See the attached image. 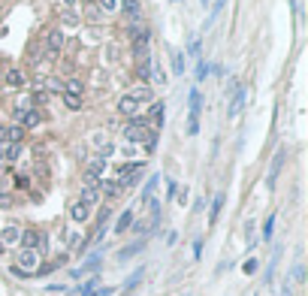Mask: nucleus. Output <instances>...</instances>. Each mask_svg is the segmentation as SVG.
I'll return each instance as SVG.
<instances>
[{
  "label": "nucleus",
  "instance_id": "obj_11",
  "mask_svg": "<svg viewBox=\"0 0 308 296\" xmlns=\"http://www.w3.org/2000/svg\"><path fill=\"white\" fill-rule=\"evenodd\" d=\"M139 106L142 103H154V91H151V85H139V88H133V94H130Z\"/></svg>",
  "mask_w": 308,
  "mask_h": 296
},
{
  "label": "nucleus",
  "instance_id": "obj_21",
  "mask_svg": "<svg viewBox=\"0 0 308 296\" xmlns=\"http://www.w3.org/2000/svg\"><path fill=\"white\" fill-rule=\"evenodd\" d=\"M157 181H160V175H151V178L145 181V191H142V203H148V200H151L154 188H157Z\"/></svg>",
  "mask_w": 308,
  "mask_h": 296
},
{
  "label": "nucleus",
  "instance_id": "obj_23",
  "mask_svg": "<svg viewBox=\"0 0 308 296\" xmlns=\"http://www.w3.org/2000/svg\"><path fill=\"white\" fill-rule=\"evenodd\" d=\"M154 85H166V76H163V70L157 67V64H151V76H148Z\"/></svg>",
  "mask_w": 308,
  "mask_h": 296
},
{
  "label": "nucleus",
  "instance_id": "obj_1",
  "mask_svg": "<svg viewBox=\"0 0 308 296\" xmlns=\"http://www.w3.org/2000/svg\"><path fill=\"white\" fill-rule=\"evenodd\" d=\"M36 269H40V254L30 251V248H21L18 251V263L12 266L15 275H33Z\"/></svg>",
  "mask_w": 308,
  "mask_h": 296
},
{
  "label": "nucleus",
  "instance_id": "obj_10",
  "mask_svg": "<svg viewBox=\"0 0 308 296\" xmlns=\"http://www.w3.org/2000/svg\"><path fill=\"white\" fill-rule=\"evenodd\" d=\"M3 79H6V85H9V88H18V91H21V88L27 85V79H24V73H21L18 67H9Z\"/></svg>",
  "mask_w": 308,
  "mask_h": 296
},
{
  "label": "nucleus",
  "instance_id": "obj_28",
  "mask_svg": "<svg viewBox=\"0 0 308 296\" xmlns=\"http://www.w3.org/2000/svg\"><path fill=\"white\" fill-rule=\"evenodd\" d=\"M97 6L103 12H115V9H118V0H97Z\"/></svg>",
  "mask_w": 308,
  "mask_h": 296
},
{
  "label": "nucleus",
  "instance_id": "obj_29",
  "mask_svg": "<svg viewBox=\"0 0 308 296\" xmlns=\"http://www.w3.org/2000/svg\"><path fill=\"white\" fill-rule=\"evenodd\" d=\"M64 106H67V109H82V97H70V94H64Z\"/></svg>",
  "mask_w": 308,
  "mask_h": 296
},
{
  "label": "nucleus",
  "instance_id": "obj_40",
  "mask_svg": "<svg viewBox=\"0 0 308 296\" xmlns=\"http://www.w3.org/2000/svg\"><path fill=\"white\" fill-rule=\"evenodd\" d=\"M6 142V127H0V145Z\"/></svg>",
  "mask_w": 308,
  "mask_h": 296
},
{
  "label": "nucleus",
  "instance_id": "obj_37",
  "mask_svg": "<svg viewBox=\"0 0 308 296\" xmlns=\"http://www.w3.org/2000/svg\"><path fill=\"white\" fill-rule=\"evenodd\" d=\"M206 73H209V64L200 61V70H197V79H206Z\"/></svg>",
  "mask_w": 308,
  "mask_h": 296
},
{
  "label": "nucleus",
  "instance_id": "obj_41",
  "mask_svg": "<svg viewBox=\"0 0 308 296\" xmlns=\"http://www.w3.org/2000/svg\"><path fill=\"white\" fill-rule=\"evenodd\" d=\"M0 254H3V245H0Z\"/></svg>",
  "mask_w": 308,
  "mask_h": 296
},
{
  "label": "nucleus",
  "instance_id": "obj_9",
  "mask_svg": "<svg viewBox=\"0 0 308 296\" xmlns=\"http://www.w3.org/2000/svg\"><path fill=\"white\" fill-rule=\"evenodd\" d=\"M70 218L76 221V224H85V221L91 218V206H85L82 200H79V203H73V206H70Z\"/></svg>",
  "mask_w": 308,
  "mask_h": 296
},
{
  "label": "nucleus",
  "instance_id": "obj_16",
  "mask_svg": "<svg viewBox=\"0 0 308 296\" xmlns=\"http://www.w3.org/2000/svg\"><path fill=\"white\" fill-rule=\"evenodd\" d=\"M97 188H100V191H103L106 197H118V194L124 191V188H121V184H118V181H100V184H97Z\"/></svg>",
  "mask_w": 308,
  "mask_h": 296
},
{
  "label": "nucleus",
  "instance_id": "obj_19",
  "mask_svg": "<svg viewBox=\"0 0 308 296\" xmlns=\"http://www.w3.org/2000/svg\"><path fill=\"white\" fill-rule=\"evenodd\" d=\"M163 109H166V106H163V103H157V100L151 103V112H148V115H151V121L157 124V127L163 124Z\"/></svg>",
  "mask_w": 308,
  "mask_h": 296
},
{
  "label": "nucleus",
  "instance_id": "obj_39",
  "mask_svg": "<svg viewBox=\"0 0 308 296\" xmlns=\"http://www.w3.org/2000/svg\"><path fill=\"white\" fill-rule=\"evenodd\" d=\"M245 272H248V275L257 272V260H248V263H245Z\"/></svg>",
  "mask_w": 308,
  "mask_h": 296
},
{
  "label": "nucleus",
  "instance_id": "obj_3",
  "mask_svg": "<svg viewBox=\"0 0 308 296\" xmlns=\"http://www.w3.org/2000/svg\"><path fill=\"white\" fill-rule=\"evenodd\" d=\"M236 88H233V97H230V109H227V115L230 118H239L242 115V109H245V88L239 85V82H233Z\"/></svg>",
  "mask_w": 308,
  "mask_h": 296
},
{
  "label": "nucleus",
  "instance_id": "obj_24",
  "mask_svg": "<svg viewBox=\"0 0 308 296\" xmlns=\"http://www.w3.org/2000/svg\"><path fill=\"white\" fill-rule=\"evenodd\" d=\"M221 206H224V194H218V197H215V203H212V212H209V221H212V224H215L218 215H221Z\"/></svg>",
  "mask_w": 308,
  "mask_h": 296
},
{
  "label": "nucleus",
  "instance_id": "obj_35",
  "mask_svg": "<svg viewBox=\"0 0 308 296\" xmlns=\"http://www.w3.org/2000/svg\"><path fill=\"white\" fill-rule=\"evenodd\" d=\"M46 100H49V94H46L43 88H40V91H36V94H33V103H40V106H46Z\"/></svg>",
  "mask_w": 308,
  "mask_h": 296
},
{
  "label": "nucleus",
  "instance_id": "obj_38",
  "mask_svg": "<svg viewBox=\"0 0 308 296\" xmlns=\"http://www.w3.org/2000/svg\"><path fill=\"white\" fill-rule=\"evenodd\" d=\"M76 6H79V0H64V9H70V12H73Z\"/></svg>",
  "mask_w": 308,
  "mask_h": 296
},
{
  "label": "nucleus",
  "instance_id": "obj_31",
  "mask_svg": "<svg viewBox=\"0 0 308 296\" xmlns=\"http://www.w3.org/2000/svg\"><path fill=\"white\" fill-rule=\"evenodd\" d=\"M139 281H142V269H139V272H133V275L127 278V284H124V290H133V287H136Z\"/></svg>",
  "mask_w": 308,
  "mask_h": 296
},
{
  "label": "nucleus",
  "instance_id": "obj_25",
  "mask_svg": "<svg viewBox=\"0 0 308 296\" xmlns=\"http://www.w3.org/2000/svg\"><path fill=\"white\" fill-rule=\"evenodd\" d=\"M82 203H85V206H94V203H97V188H85V191H82Z\"/></svg>",
  "mask_w": 308,
  "mask_h": 296
},
{
  "label": "nucleus",
  "instance_id": "obj_32",
  "mask_svg": "<svg viewBox=\"0 0 308 296\" xmlns=\"http://www.w3.org/2000/svg\"><path fill=\"white\" fill-rule=\"evenodd\" d=\"M115 293V287H97V290H91L88 296H112Z\"/></svg>",
  "mask_w": 308,
  "mask_h": 296
},
{
  "label": "nucleus",
  "instance_id": "obj_33",
  "mask_svg": "<svg viewBox=\"0 0 308 296\" xmlns=\"http://www.w3.org/2000/svg\"><path fill=\"white\" fill-rule=\"evenodd\" d=\"M91 290H97V278H91V281H85V284H82V296H88Z\"/></svg>",
  "mask_w": 308,
  "mask_h": 296
},
{
  "label": "nucleus",
  "instance_id": "obj_14",
  "mask_svg": "<svg viewBox=\"0 0 308 296\" xmlns=\"http://www.w3.org/2000/svg\"><path fill=\"white\" fill-rule=\"evenodd\" d=\"M118 6H121L130 18H139V15H142V3H139V0H118Z\"/></svg>",
  "mask_w": 308,
  "mask_h": 296
},
{
  "label": "nucleus",
  "instance_id": "obj_34",
  "mask_svg": "<svg viewBox=\"0 0 308 296\" xmlns=\"http://www.w3.org/2000/svg\"><path fill=\"white\" fill-rule=\"evenodd\" d=\"M0 209H12V197L0 191Z\"/></svg>",
  "mask_w": 308,
  "mask_h": 296
},
{
  "label": "nucleus",
  "instance_id": "obj_36",
  "mask_svg": "<svg viewBox=\"0 0 308 296\" xmlns=\"http://www.w3.org/2000/svg\"><path fill=\"white\" fill-rule=\"evenodd\" d=\"M49 91H61L64 94V82L61 79H49Z\"/></svg>",
  "mask_w": 308,
  "mask_h": 296
},
{
  "label": "nucleus",
  "instance_id": "obj_15",
  "mask_svg": "<svg viewBox=\"0 0 308 296\" xmlns=\"http://www.w3.org/2000/svg\"><path fill=\"white\" fill-rule=\"evenodd\" d=\"M130 227H133V212L127 209V212H121L118 221H115V233H127Z\"/></svg>",
  "mask_w": 308,
  "mask_h": 296
},
{
  "label": "nucleus",
  "instance_id": "obj_27",
  "mask_svg": "<svg viewBox=\"0 0 308 296\" xmlns=\"http://www.w3.org/2000/svg\"><path fill=\"white\" fill-rule=\"evenodd\" d=\"M172 70H175V73H184V55H181V52H172Z\"/></svg>",
  "mask_w": 308,
  "mask_h": 296
},
{
  "label": "nucleus",
  "instance_id": "obj_22",
  "mask_svg": "<svg viewBox=\"0 0 308 296\" xmlns=\"http://www.w3.org/2000/svg\"><path fill=\"white\" fill-rule=\"evenodd\" d=\"M97 266H100V254H94V257H91V260H88V263H85L82 269H76L73 275H76V278H79V275H85V272H91V269H97Z\"/></svg>",
  "mask_w": 308,
  "mask_h": 296
},
{
  "label": "nucleus",
  "instance_id": "obj_7",
  "mask_svg": "<svg viewBox=\"0 0 308 296\" xmlns=\"http://www.w3.org/2000/svg\"><path fill=\"white\" fill-rule=\"evenodd\" d=\"M284 160H287V151H284V148H278V154H275V160H272V169H269V178H266L269 188H275V181H278V172H281Z\"/></svg>",
  "mask_w": 308,
  "mask_h": 296
},
{
  "label": "nucleus",
  "instance_id": "obj_13",
  "mask_svg": "<svg viewBox=\"0 0 308 296\" xmlns=\"http://www.w3.org/2000/svg\"><path fill=\"white\" fill-rule=\"evenodd\" d=\"M64 94L82 97V94H85V82H82V79H67V82H64Z\"/></svg>",
  "mask_w": 308,
  "mask_h": 296
},
{
  "label": "nucleus",
  "instance_id": "obj_26",
  "mask_svg": "<svg viewBox=\"0 0 308 296\" xmlns=\"http://www.w3.org/2000/svg\"><path fill=\"white\" fill-rule=\"evenodd\" d=\"M272 230H275V215H269L263 224V239H272Z\"/></svg>",
  "mask_w": 308,
  "mask_h": 296
},
{
  "label": "nucleus",
  "instance_id": "obj_17",
  "mask_svg": "<svg viewBox=\"0 0 308 296\" xmlns=\"http://www.w3.org/2000/svg\"><path fill=\"white\" fill-rule=\"evenodd\" d=\"M106 169V157L103 154H97V157H91V166H88V175H94V178H100V172Z\"/></svg>",
  "mask_w": 308,
  "mask_h": 296
},
{
  "label": "nucleus",
  "instance_id": "obj_8",
  "mask_svg": "<svg viewBox=\"0 0 308 296\" xmlns=\"http://www.w3.org/2000/svg\"><path fill=\"white\" fill-rule=\"evenodd\" d=\"M24 248H30V251H36V248H40L43 245V233L40 230H21V239H18Z\"/></svg>",
  "mask_w": 308,
  "mask_h": 296
},
{
  "label": "nucleus",
  "instance_id": "obj_4",
  "mask_svg": "<svg viewBox=\"0 0 308 296\" xmlns=\"http://www.w3.org/2000/svg\"><path fill=\"white\" fill-rule=\"evenodd\" d=\"M12 115H15V121L27 130V127H36V124H40V109H12Z\"/></svg>",
  "mask_w": 308,
  "mask_h": 296
},
{
  "label": "nucleus",
  "instance_id": "obj_18",
  "mask_svg": "<svg viewBox=\"0 0 308 296\" xmlns=\"http://www.w3.org/2000/svg\"><path fill=\"white\" fill-rule=\"evenodd\" d=\"M18 239H21V230H18V227H6V230H3V239H0V245H15Z\"/></svg>",
  "mask_w": 308,
  "mask_h": 296
},
{
  "label": "nucleus",
  "instance_id": "obj_30",
  "mask_svg": "<svg viewBox=\"0 0 308 296\" xmlns=\"http://www.w3.org/2000/svg\"><path fill=\"white\" fill-rule=\"evenodd\" d=\"M139 248H142V242H133V245H130V248H124V251H121L118 257H121V260H127V257H133V254L139 251Z\"/></svg>",
  "mask_w": 308,
  "mask_h": 296
},
{
  "label": "nucleus",
  "instance_id": "obj_2",
  "mask_svg": "<svg viewBox=\"0 0 308 296\" xmlns=\"http://www.w3.org/2000/svg\"><path fill=\"white\" fill-rule=\"evenodd\" d=\"M148 136H151V130H145V124H142V118L139 121H133V124H127V130H124V139L130 142V145H136V142H148Z\"/></svg>",
  "mask_w": 308,
  "mask_h": 296
},
{
  "label": "nucleus",
  "instance_id": "obj_20",
  "mask_svg": "<svg viewBox=\"0 0 308 296\" xmlns=\"http://www.w3.org/2000/svg\"><path fill=\"white\" fill-rule=\"evenodd\" d=\"M21 139H24V127H21V124L6 127V142H18V145H21Z\"/></svg>",
  "mask_w": 308,
  "mask_h": 296
},
{
  "label": "nucleus",
  "instance_id": "obj_12",
  "mask_svg": "<svg viewBox=\"0 0 308 296\" xmlns=\"http://www.w3.org/2000/svg\"><path fill=\"white\" fill-rule=\"evenodd\" d=\"M0 157L18 160V157H21V145H18V142H3V145H0Z\"/></svg>",
  "mask_w": 308,
  "mask_h": 296
},
{
  "label": "nucleus",
  "instance_id": "obj_6",
  "mask_svg": "<svg viewBox=\"0 0 308 296\" xmlns=\"http://www.w3.org/2000/svg\"><path fill=\"white\" fill-rule=\"evenodd\" d=\"M139 109H142V106H139L130 94L118 100V112H121V115H127V118H133V121H139Z\"/></svg>",
  "mask_w": 308,
  "mask_h": 296
},
{
  "label": "nucleus",
  "instance_id": "obj_5",
  "mask_svg": "<svg viewBox=\"0 0 308 296\" xmlns=\"http://www.w3.org/2000/svg\"><path fill=\"white\" fill-rule=\"evenodd\" d=\"M64 30H49L46 33V52L49 55H61V49H64Z\"/></svg>",
  "mask_w": 308,
  "mask_h": 296
}]
</instances>
